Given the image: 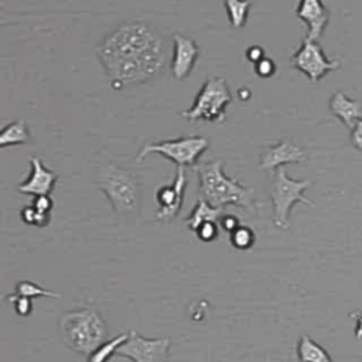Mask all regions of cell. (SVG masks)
Segmentation results:
<instances>
[{
    "mask_svg": "<svg viewBox=\"0 0 362 362\" xmlns=\"http://www.w3.org/2000/svg\"><path fill=\"white\" fill-rule=\"evenodd\" d=\"M330 110L341 122L352 131L362 120V102L351 99L345 92L335 91L330 99Z\"/></svg>",
    "mask_w": 362,
    "mask_h": 362,
    "instance_id": "obj_15",
    "label": "cell"
},
{
    "mask_svg": "<svg viewBox=\"0 0 362 362\" xmlns=\"http://www.w3.org/2000/svg\"><path fill=\"white\" fill-rule=\"evenodd\" d=\"M131 331L119 334L103 344H101L89 356H86L88 362H108L112 356H116L117 349L122 347L128 340H129Z\"/></svg>",
    "mask_w": 362,
    "mask_h": 362,
    "instance_id": "obj_19",
    "label": "cell"
},
{
    "mask_svg": "<svg viewBox=\"0 0 362 362\" xmlns=\"http://www.w3.org/2000/svg\"><path fill=\"white\" fill-rule=\"evenodd\" d=\"M297 356L300 362H334L328 351L309 335L299 338Z\"/></svg>",
    "mask_w": 362,
    "mask_h": 362,
    "instance_id": "obj_18",
    "label": "cell"
},
{
    "mask_svg": "<svg viewBox=\"0 0 362 362\" xmlns=\"http://www.w3.org/2000/svg\"><path fill=\"white\" fill-rule=\"evenodd\" d=\"M187 188V177L184 167H177V173L172 186H163L156 191L157 219L163 222L173 221L183 208L184 194Z\"/></svg>",
    "mask_w": 362,
    "mask_h": 362,
    "instance_id": "obj_10",
    "label": "cell"
},
{
    "mask_svg": "<svg viewBox=\"0 0 362 362\" xmlns=\"http://www.w3.org/2000/svg\"><path fill=\"white\" fill-rule=\"evenodd\" d=\"M32 205L41 214H51L54 208V201L50 195H39V197H34Z\"/></svg>",
    "mask_w": 362,
    "mask_h": 362,
    "instance_id": "obj_27",
    "label": "cell"
},
{
    "mask_svg": "<svg viewBox=\"0 0 362 362\" xmlns=\"http://www.w3.org/2000/svg\"><path fill=\"white\" fill-rule=\"evenodd\" d=\"M231 102L232 95L226 81L222 77H211L201 86L191 108L181 112V116L191 122L202 120L209 124H221Z\"/></svg>",
    "mask_w": 362,
    "mask_h": 362,
    "instance_id": "obj_5",
    "label": "cell"
},
{
    "mask_svg": "<svg viewBox=\"0 0 362 362\" xmlns=\"http://www.w3.org/2000/svg\"><path fill=\"white\" fill-rule=\"evenodd\" d=\"M58 327L64 345L82 356H89L101 344L108 341L106 321L93 307L64 313Z\"/></svg>",
    "mask_w": 362,
    "mask_h": 362,
    "instance_id": "obj_3",
    "label": "cell"
},
{
    "mask_svg": "<svg viewBox=\"0 0 362 362\" xmlns=\"http://www.w3.org/2000/svg\"><path fill=\"white\" fill-rule=\"evenodd\" d=\"M15 293L23 297H29V299H39V297H50V299H61V293L57 292H51L47 289H43L41 286H39L37 283H33L30 280H22L16 285Z\"/></svg>",
    "mask_w": 362,
    "mask_h": 362,
    "instance_id": "obj_22",
    "label": "cell"
},
{
    "mask_svg": "<svg viewBox=\"0 0 362 362\" xmlns=\"http://www.w3.org/2000/svg\"><path fill=\"white\" fill-rule=\"evenodd\" d=\"M245 56H247V60L251 61L254 65H255L257 63H259L262 58L266 57V56H265V50H264L262 47H259V46H252V47H250V49L247 50Z\"/></svg>",
    "mask_w": 362,
    "mask_h": 362,
    "instance_id": "obj_29",
    "label": "cell"
},
{
    "mask_svg": "<svg viewBox=\"0 0 362 362\" xmlns=\"http://www.w3.org/2000/svg\"><path fill=\"white\" fill-rule=\"evenodd\" d=\"M307 160L306 152L292 139L280 141L278 145L266 148L261 156V169L266 172H276L285 164L303 163Z\"/></svg>",
    "mask_w": 362,
    "mask_h": 362,
    "instance_id": "obj_12",
    "label": "cell"
},
{
    "mask_svg": "<svg viewBox=\"0 0 362 362\" xmlns=\"http://www.w3.org/2000/svg\"><path fill=\"white\" fill-rule=\"evenodd\" d=\"M296 16L307 26V37L318 41L330 22V11L323 0H300L296 8Z\"/></svg>",
    "mask_w": 362,
    "mask_h": 362,
    "instance_id": "obj_13",
    "label": "cell"
},
{
    "mask_svg": "<svg viewBox=\"0 0 362 362\" xmlns=\"http://www.w3.org/2000/svg\"><path fill=\"white\" fill-rule=\"evenodd\" d=\"M208 148L209 142L202 136H183L173 141L146 143L138 155L136 160L142 163L148 155L157 153L173 162L177 167H195L198 159L202 153L207 152Z\"/></svg>",
    "mask_w": 362,
    "mask_h": 362,
    "instance_id": "obj_7",
    "label": "cell"
},
{
    "mask_svg": "<svg viewBox=\"0 0 362 362\" xmlns=\"http://www.w3.org/2000/svg\"><path fill=\"white\" fill-rule=\"evenodd\" d=\"M96 54L115 89L155 79L167 64L162 34L138 20L125 22L105 36Z\"/></svg>",
    "mask_w": 362,
    "mask_h": 362,
    "instance_id": "obj_1",
    "label": "cell"
},
{
    "mask_svg": "<svg viewBox=\"0 0 362 362\" xmlns=\"http://www.w3.org/2000/svg\"><path fill=\"white\" fill-rule=\"evenodd\" d=\"M129 340L117 349L116 356H124L132 362H164L170 351V338H146L135 330H129Z\"/></svg>",
    "mask_w": 362,
    "mask_h": 362,
    "instance_id": "obj_9",
    "label": "cell"
},
{
    "mask_svg": "<svg viewBox=\"0 0 362 362\" xmlns=\"http://www.w3.org/2000/svg\"><path fill=\"white\" fill-rule=\"evenodd\" d=\"M218 224L226 233H232L240 225V219L233 214H224Z\"/></svg>",
    "mask_w": 362,
    "mask_h": 362,
    "instance_id": "obj_28",
    "label": "cell"
},
{
    "mask_svg": "<svg viewBox=\"0 0 362 362\" xmlns=\"http://www.w3.org/2000/svg\"><path fill=\"white\" fill-rule=\"evenodd\" d=\"M30 139V131L26 120L18 119L15 122L6 125L0 131V148H11L27 143Z\"/></svg>",
    "mask_w": 362,
    "mask_h": 362,
    "instance_id": "obj_17",
    "label": "cell"
},
{
    "mask_svg": "<svg viewBox=\"0 0 362 362\" xmlns=\"http://www.w3.org/2000/svg\"><path fill=\"white\" fill-rule=\"evenodd\" d=\"M30 166H32L30 176L27 177L26 181H23L18 187L19 193L26 195H33V197L50 195L57 184L58 174L47 169L39 157L32 156Z\"/></svg>",
    "mask_w": 362,
    "mask_h": 362,
    "instance_id": "obj_14",
    "label": "cell"
},
{
    "mask_svg": "<svg viewBox=\"0 0 362 362\" xmlns=\"http://www.w3.org/2000/svg\"><path fill=\"white\" fill-rule=\"evenodd\" d=\"M355 337L358 340H362V316L356 317V323H355Z\"/></svg>",
    "mask_w": 362,
    "mask_h": 362,
    "instance_id": "obj_31",
    "label": "cell"
},
{
    "mask_svg": "<svg viewBox=\"0 0 362 362\" xmlns=\"http://www.w3.org/2000/svg\"><path fill=\"white\" fill-rule=\"evenodd\" d=\"M311 186L309 180H293L287 176L283 167L273 172L271 184V198L273 204V224L280 229L289 228V216L296 202H303L309 207H314L304 191Z\"/></svg>",
    "mask_w": 362,
    "mask_h": 362,
    "instance_id": "obj_6",
    "label": "cell"
},
{
    "mask_svg": "<svg viewBox=\"0 0 362 362\" xmlns=\"http://www.w3.org/2000/svg\"><path fill=\"white\" fill-rule=\"evenodd\" d=\"M276 70H278L276 63H275L272 58H269V57H265V58H262L259 63L255 64V72H257V75L261 77V78H264V79L272 78V77L276 74Z\"/></svg>",
    "mask_w": 362,
    "mask_h": 362,
    "instance_id": "obj_26",
    "label": "cell"
},
{
    "mask_svg": "<svg viewBox=\"0 0 362 362\" xmlns=\"http://www.w3.org/2000/svg\"><path fill=\"white\" fill-rule=\"evenodd\" d=\"M98 186L117 215L138 216L141 214L142 187L129 170L108 163L98 172Z\"/></svg>",
    "mask_w": 362,
    "mask_h": 362,
    "instance_id": "obj_4",
    "label": "cell"
},
{
    "mask_svg": "<svg viewBox=\"0 0 362 362\" xmlns=\"http://www.w3.org/2000/svg\"><path fill=\"white\" fill-rule=\"evenodd\" d=\"M251 6L250 0H225V9L232 29L245 27Z\"/></svg>",
    "mask_w": 362,
    "mask_h": 362,
    "instance_id": "obj_20",
    "label": "cell"
},
{
    "mask_svg": "<svg viewBox=\"0 0 362 362\" xmlns=\"http://www.w3.org/2000/svg\"><path fill=\"white\" fill-rule=\"evenodd\" d=\"M198 56L200 49L193 39L180 33L173 34V57L170 67L176 79L183 81L190 77Z\"/></svg>",
    "mask_w": 362,
    "mask_h": 362,
    "instance_id": "obj_11",
    "label": "cell"
},
{
    "mask_svg": "<svg viewBox=\"0 0 362 362\" xmlns=\"http://www.w3.org/2000/svg\"><path fill=\"white\" fill-rule=\"evenodd\" d=\"M8 300L15 306V311L18 316L27 317L33 313V300L32 299L13 293V295L8 296Z\"/></svg>",
    "mask_w": 362,
    "mask_h": 362,
    "instance_id": "obj_25",
    "label": "cell"
},
{
    "mask_svg": "<svg viewBox=\"0 0 362 362\" xmlns=\"http://www.w3.org/2000/svg\"><path fill=\"white\" fill-rule=\"evenodd\" d=\"M194 232L201 243L209 244L216 240L219 236V224L215 221H205Z\"/></svg>",
    "mask_w": 362,
    "mask_h": 362,
    "instance_id": "obj_24",
    "label": "cell"
},
{
    "mask_svg": "<svg viewBox=\"0 0 362 362\" xmlns=\"http://www.w3.org/2000/svg\"><path fill=\"white\" fill-rule=\"evenodd\" d=\"M222 215H224V208H216L211 205L208 201L200 198L184 222L190 231H195L205 221L219 222Z\"/></svg>",
    "mask_w": 362,
    "mask_h": 362,
    "instance_id": "obj_16",
    "label": "cell"
},
{
    "mask_svg": "<svg viewBox=\"0 0 362 362\" xmlns=\"http://www.w3.org/2000/svg\"><path fill=\"white\" fill-rule=\"evenodd\" d=\"M351 142L355 149L362 150V120H359L355 128L351 131Z\"/></svg>",
    "mask_w": 362,
    "mask_h": 362,
    "instance_id": "obj_30",
    "label": "cell"
},
{
    "mask_svg": "<svg viewBox=\"0 0 362 362\" xmlns=\"http://www.w3.org/2000/svg\"><path fill=\"white\" fill-rule=\"evenodd\" d=\"M290 64L295 70L303 72L311 82H318L340 67L338 60H330L321 46L309 37L303 39L300 49L292 56Z\"/></svg>",
    "mask_w": 362,
    "mask_h": 362,
    "instance_id": "obj_8",
    "label": "cell"
},
{
    "mask_svg": "<svg viewBox=\"0 0 362 362\" xmlns=\"http://www.w3.org/2000/svg\"><path fill=\"white\" fill-rule=\"evenodd\" d=\"M231 245L239 251L252 250L257 243V235L248 225H239L232 233H229Z\"/></svg>",
    "mask_w": 362,
    "mask_h": 362,
    "instance_id": "obj_21",
    "label": "cell"
},
{
    "mask_svg": "<svg viewBox=\"0 0 362 362\" xmlns=\"http://www.w3.org/2000/svg\"><path fill=\"white\" fill-rule=\"evenodd\" d=\"M50 218H51V214H41L33 205L25 207L20 211V219L26 225H33V226H37V228L47 226L49 222H50Z\"/></svg>",
    "mask_w": 362,
    "mask_h": 362,
    "instance_id": "obj_23",
    "label": "cell"
},
{
    "mask_svg": "<svg viewBox=\"0 0 362 362\" xmlns=\"http://www.w3.org/2000/svg\"><path fill=\"white\" fill-rule=\"evenodd\" d=\"M200 198L216 208L235 205L254 211V188L240 184L224 173V162L214 160L197 166Z\"/></svg>",
    "mask_w": 362,
    "mask_h": 362,
    "instance_id": "obj_2",
    "label": "cell"
}]
</instances>
